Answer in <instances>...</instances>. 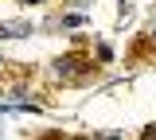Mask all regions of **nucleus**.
<instances>
[{"mask_svg": "<svg viewBox=\"0 0 156 140\" xmlns=\"http://www.w3.org/2000/svg\"><path fill=\"white\" fill-rule=\"evenodd\" d=\"M121 4H129V0H121Z\"/></svg>", "mask_w": 156, "mask_h": 140, "instance_id": "obj_7", "label": "nucleus"}, {"mask_svg": "<svg viewBox=\"0 0 156 140\" xmlns=\"http://www.w3.org/2000/svg\"><path fill=\"white\" fill-rule=\"evenodd\" d=\"M82 23H86V16H82V12H70V16H62V27H66V31H74V27H82Z\"/></svg>", "mask_w": 156, "mask_h": 140, "instance_id": "obj_3", "label": "nucleus"}, {"mask_svg": "<svg viewBox=\"0 0 156 140\" xmlns=\"http://www.w3.org/2000/svg\"><path fill=\"white\" fill-rule=\"evenodd\" d=\"M144 140H156V128H148V132H144Z\"/></svg>", "mask_w": 156, "mask_h": 140, "instance_id": "obj_4", "label": "nucleus"}, {"mask_svg": "<svg viewBox=\"0 0 156 140\" xmlns=\"http://www.w3.org/2000/svg\"><path fill=\"white\" fill-rule=\"evenodd\" d=\"M23 4H43V0H23Z\"/></svg>", "mask_w": 156, "mask_h": 140, "instance_id": "obj_5", "label": "nucleus"}, {"mask_svg": "<svg viewBox=\"0 0 156 140\" xmlns=\"http://www.w3.org/2000/svg\"><path fill=\"white\" fill-rule=\"evenodd\" d=\"M152 39H156V27H152Z\"/></svg>", "mask_w": 156, "mask_h": 140, "instance_id": "obj_6", "label": "nucleus"}, {"mask_svg": "<svg viewBox=\"0 0 156 140\" xmlns=\"http://www.w3.org/2000/svg\"><path fill=\"white\" fill-rule=\"evenodd\" d=\"M86 66H82V59H74V55H62V59H55V74L58 78H78Z\"/></svg>", "mask_w": 156, "mask_h": 140, "instance_id": "obj_1", "label": "nucleus"}, {"mask_svg": "<svg viewBox=\"0 0 156 140\" xmlns=\"http://www.w3.org/2000/svg\"><path fill=\"white\" fill-rule=\"evenodd\" d=\"M31 31V23H4L0 27V39H8V35H27Z\"/></svg>", "mask_w": 156, "mask_h": 140, "instance_id": "obj_2", "label": "nucleus"}]
</instances>
